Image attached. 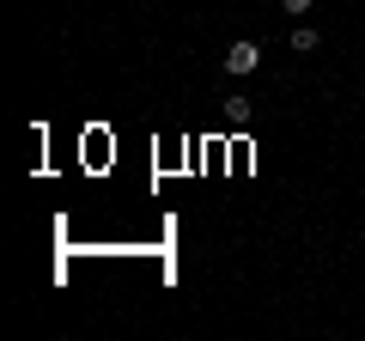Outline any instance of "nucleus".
<instances>
[{
	"mask_svg": "<svg viewBox=\"0 0 365 341\" xmlns=\"http://www.w3.org/2000/svg\"><path fill=\"white\" fill-rule=\"evenodd\" d=\"M262 61V49H256V43H232V49H225V73H250V67H256Z\"/></svg>",
	"mask_w": 365,
	"mask_h": 341,
	"instance_id": "nucleus-1",
	"label": "nucleus"
},
{
	"mask_svg": "<svg viewBox=\"0 0 365 341\" xmlns=\"http://www.w3.org/2000/svg\"><path fill=\"white\" fill-rule=\"evenodd\" d=\"M250 116H256L250 98H232V104H225V122H232V128H250Z\"/></svg>",
	"mask_w": 365,
	"mask_h": 341,
	"instance_id": "nucleus-2",
	"label": "nucleus"
},
{
	"mask_svg": "<svg viewBox=\"0 0 365 341\" xmlns=\"http://www.w3.org/2000/svg\"><path fill=\"white\" fill-rule=\"evenodd\" d=\"M292 49L311 55V49H317V31H311V25H299V31H292Z\"/></svg>",
	"mask_w": 365,
	"mask_h": 341,
	"instance_id": "nucleus-3",
	"label": "nucleus"
},
{
	"mask_svg": "<svg viewBox=\"0 0 365 341\" xmlns=\"http://www.w3.org/2000/svg\"><path fill=\"white\" fill-rule=\"evenodd\" d=\"M280 6H287V13H311V0H280Z\"/></svg>",
	"mask_w": 365,
	"mask_h": 341,
	"instance_id": "nucleus-4",
	"label": "nucleus"
}]
</instances>
